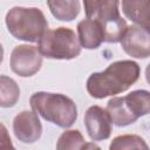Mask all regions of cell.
Masks as SVG:
<instances>
[{"instance_id":"obj_6","label":"cell","mask_w":150,"mask_h":150,"mask_svg":"<svg viewBox=\"0 0 150 150\" xmlns=\"http://www.w3.org/2000/svg\"><path fill=\"white\" fill-rule=\"evenodd\" d=\"M120 0H101L97 20L104 33V42L117 43L121 42L128 25L122 18L118 8Z\"/></svg>"},{"instance_id":"obj_10","label":"cell","mask_w":150,"mask_h":150,"mask_svg":"<svg viewBox=\"0 0 150 150\" xmlns=\"http://www.w3.org/2000/svg\"><path fill=\"white\" fill-rule=\"evenodd\" d=\"M13 132L21 143L32 144L40 139L42 124L34 110H22L13 120Z\"/></svg>"},{"instance_id":"obj_16","label":"cell","mask_w":150,"mask_h":150,"mask_svg":"<svg viewBox=\"0 0 150 150\" xmlns=\"http://www.w3.org/2000/svg\"><path fill=\"white\" fill-rule=\"evenodd\" d=\"M110 150H129V149H144L148 150L149 146L145 141L138 135H120L116 136L109 144Z\"/></svg>"},{"instance_id":"obj_14","label":"cell","mask_w":150,"mask_h":150,"mask_svg":"<svg viewBox=\"0 0 150 150\" xmlns=\"http://www.w3.org/2000/svg\"><path fill=\"white\" fill-rule=\"evenodd\" d=\"M20 98V88L18 83L6 76H0V105L2 108H11L16 104Z\"/></svg>"},{"instance_id":"obj_17","label":"cell","mask_w":150,"mask_h":150,"mask_svg":"<svg viewBox=\"0 0 150 150\" xmlns=\"http://www.w3.org/2000/svg\"><path fill=\"white\" fill-rule=\"evenodd\" d=\"M100 4H101V0H83L86 18L96 19L98 8H100Z\"/></svg>"},{"instance_id":"obj_2","label":"cell","mask_w":150,"mask_h":150,"mask_svg":"<svg viewBox=\"0 0 150 150\" xmlns=\"http://www.w3.org/2000/svg\"><path fill=\"white\" fill-rule=\"evenodd\" d=\"M32 110L45 121L60 128H70L77 120L75 102L60 93L36 91L29 98Z\"/></svg>"},{"instance_id":"obj_3","label":"cell","mask_w":150,"mask_h":150,"mask_svg":"<svg viewBox=\"0 0 150 150\" xmlns=\"http://www.w3.org/2000/svg\"><path fill=\"white\" fill-rule=\"evenodd\" d=\"M9 34L21 41L38 42L48 29V21L38 7H12L5 18Z\"/></svg>"},{"instance_id":"obj_11","label":"cell","mask_w":150,"mask_h":150,"mask_svg":"<svg viewBox=\"0 0 150 150\" xmlns=\"http://www.w3.org/2000/svg\"><path fill=\"white\" fill-rule=\"evenodd\" d=\"M77 36L86 49H97L104 42V33L100 22L95 19H83L77 23Z\"/></svg>"},{"instance_id":"obj_8","label":"cell","mask_w":150,"mask_h":150,"mask_svg":"<svg viewBox=\"0 0 150 150\" xmlns=\"http://www.w3.org/2000/svg\"><path fill=\"white\" fill-rule=\"evenodd\" d=\"M84 127L91 141L100 142L110 137L112 131V120L107 109L100 105H91L84 114Z\"/></svg>"},{"instance_id":"obj_18","label":"cell","mask_w":150,"mask_h":150,"mask_svg":"<svg viewBox=\"0 0 150 150\" xmlns=\"http://www.w3.org/2000/svg\"><path fill=\"white\" fill-rule=\"evenodd\" d=\"M145 80H146V82L150 84V63L146 66V68H145Z\"/></svg>"},{"instance_id":"obj_19","label":"cell","mask_w":150,"mask_h":150,"mask_svg":"<svg viewBox=\"0 0 150 150\" xmlns=\"http://www.w3.org/2000/svg\"><path fill=\"white\" fill-rule=\"evenodd\" d=\"M143 28H144V29H146V30H148V32H149V33H150V19H149V20H148V22H146V23H145V26H144V27H143Z\"/></svg>"},{"instance_id":"obj_5","label":"cell","mask_w":150,"mask_h":150,"mask_svg":"<svg viewBox=\"0 0 150 150\" xmlns=\"http://www.w3.org/2000/svg\"><path fill=\"white\" fill-rule=\"evenodd\" d=\"M38 47L43 57L53 60L75 59L81 54L82 49L75 32L63 26L47 29L38 41Z\"/></svg>"},{"instance_id":"obj_7","label":"cell","mask_w":150,"mask_h":150,"mask_svg":"<svg viewBox=\"0 0 150 150\" xmlns=\"http://www.w3.org/2000/svg\"><path fill=\"white\" fill-rule=\"evenodd\" d=\"M42 54L38 46L19 45L11 53L9 66L13 73L21 77L35 75L42 66Z\"/></svg>"},{"instance_id":"obj_15","label":"cell","mask_w":150,"mask_h":150,"mask_svg":"<svg viewBox=\"0 0 150 150\" xmlns=\"http://www.w3.org/2000/svg\"><path fill=\"white\" fill-rule=\"evenodd\" d=\"M86 148V141L81 131L77 129H70L63 131L56 143L59 150H81Z\"/></svg>"},{"instance_id":"obj_12","label":"cell","mask_w":150,"mask_h":150,"mask_svg":"<svg viewBox=\"0 0 150 150\" xmlns=\"http://www.w3.org/2000/svg\"><path fill=\"white\" fill-rule=\"evenodd\" d=\"M121 2L125 18L144 27L150 19V0H121Z\"/></svg>"},{"instance_id":"obj_13","label":"cell","mask_w":150,"mask_h":150,"mask_svg":"<svg viewBox=\"0 0 150 150\" xmlns=\"http://www.w3.org/2000/svg\"><path fill=\"white\" fill-rule=\"evenodd\" d=\"M52 15L60 21H73L81 11L79 0H47Z\"/></svg>"},{"instance_id":"obj_9","label":"cell","mask_w":150,"mask_h":150,"mask_svg":"<svg viewBox=\"0 0 150 150\" xmlns=\"http://www.w3.org/2000/svg\"><path fill=\"white\" fill-rule=\"evenodd\" d=\"M121 47L131 57L146 59L150 56V33L136 23L128 26Z\"/></svg>"},{"instance_id":"obj_1","label":"cell","mask_w":150,"mask_h":150,"mask_svg":"<svg viewBox=\"0 0 150 150\" xmlns=\"http://www.w3.org/2000/svg\"><path fill=\"white\" fill-rule=\"evenodd\" d=\"M141 75V68L132 60H120L110 63L103 71L93 73L86 82L88 94L97 100L127 91Z\"/></svg>"},{"instance_id":"obj_4","label":"cell","mask_w":150,"mask_h":150,"mask_svg":"<svg viewBox=\"0 0 150 150\" xmlns=\"http://www.w3.org/2000/svg\"><path fill=\"white\" fill-rule=\"evenodd\" d=\"M116 127H127L150 114V91L132 90L125 96L111 97L105 108Z\"/></svg>"}]
</instances>
